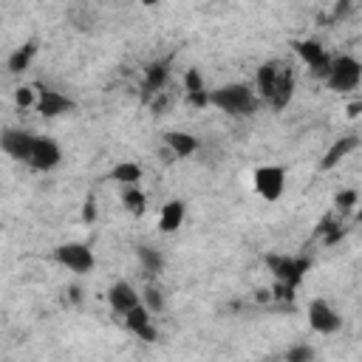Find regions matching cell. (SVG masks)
Wrapping results in <instances>:
<instances>
[{
  "mask_svg": "<svg viewBox=\"0 0 362 362\" xmlns=\"http://www.w3.org/2000/svg\"><path fill=\"white\" fill-rule=\"evenodd\" d=\"M255 96L272 110H286L294 96V71L280 59L263 62L255 74Z\"/></svg>",
  "mask_w": 362,
  "mask_h": 362,
  "instance_id": "obj_1",
  "label": "cell"
},
{
  "mask_svg": "<svg viewBox=\"0 0 362 362\" xmlns=\"http://www.w3.org/2000/svg\"><path fill=\"white\" fill-rule=\"evenodd\" d=\"M141 305H144L150 314H158V311L164 308V297H161V291H158L156 286H147V288L141 291Z\"/></svg>",
  "mask_w": 362,
  "mask_h": 362,
  "instance_id": "obj_21",
  "label": "cell"
},
{
  "mask_svg": "<svg viewBox=\"0 0 362 362\" xmlns=\"http://www.w3.org/2000/svg\"><path fill=\"white\" fill-rule=\"evenodd\" d=\"M294 51L300 54V59L308 65V71L325 82L328 76V68H331V54H325V48L317 42V40H297L294 42Z\"/></svg>",
  "mask_w": 362,
  "mask_h": 362,
  "instance_id": "obj_10",
  "label": "cell"
},
{
  "mask_svg": "<svg viewBox=\"0 0 362 362\" xmlns=\"http://www.w3.org/2000/svg\"><path fill=\"white\" fill-rule=\"evenodd\" d=\"M286 362H314L317 359V351L311 348V345H291L288 351H286V356H283Z\"/></svg>",
  "mask_w": 362,
  "mask_h": 362,
  "instance_id": "obj_22",
  "label": "cell"
},
{
  "mask_svg": "<svg viewBox=\"0 0 362 362\" xmlns=\"http://www.w3.org/2000/svg\"><path fill=\"white\" fill-rule=\"evenodd\" d=\"M269 266L272 272L286 283V286H294L303 280V274L311 269V260L305 257H269Z\"/></svg>",
  "mask_w": 362,
  "mask_h": 362,
  "instance_id": "obj_11",
  "label": "cell"
},
{
  "mask_svg": "<svg viewBox=\"0 0 362 362\" xmlns=\"http://www.w3.org/2000/svg\"><path fill=\"white\" fill-rule=\"evenodd\" d=\"M206 102L212 107H218L221 113H229V116H252L260 107V99L243 82H232V85H221V88L209 90Z\"/></svg>",
  "mask_w": 362,
  "mask_h": 362,
  "instance_id": "obj_2",
  "label": "cell"
},
{
  "mask_svg": "<svg viewBox=\"0 0 362 362\" xmlns=\"http://www.w3.org/2000/svg\"><path fill=\"white\" fill-rule=\"evenodd\" d=\"M14 102L20 105V107H31V105H37V90L34 88H17L14 90Z\"/></svg>",
  "mask_w": 362,
  "mask_h": 362,
  "instance_id": "obj_24",
  "label": "cell"
},
{
  "mask_svg": "<svg viewBox=\"0 0 362 362\" xmlns=\"http://www.w3.org/2000/svg\"><path fill=\"white\" fill-rule=\"evenodd\" d=\"M124 325H127L130 334H136V337L144 339V342H156V339H158V331H156V325H153V314H150L144 305H136L133 311H127V314H124Z\"/></svg>",
  "mask_w": 362,
  "mask_h": 362,
  "instance_id": "obj_13",
  "label": "cell"
},
{
  "mask_svg": "<svg viewBox=\"0 0 362 362\" xmlns=\"http://www.w3.org/2000/svg\"><path fill=\"white\" fill-rule=\"evenodd\" d=\"M54 260L59 266H65L68 272L74 274H88L93 272L96 266V257H93V249L88 243H79V240H68V243H59L54 249Z\"/></svg>",
  "mask_w": 362,
  "mask_h": 362,
  "instance_id": "obj_4",
  "label": "cell"
},
{
  "mask_svg": "<svg viewBox=\"0 0 362 362\" xmlns=\"http://www.w3.org/2000/svg\"><path fill=\"white\" fill-rule=\"evenodd\" d=\"M359 147V139L356 136H339L328 150H325V156H322V161H320V170L322 173H328V170H334L348 153H354Z\"/></svg>",
  "mask_w": 362,
  "mask_h": 362,
  "instance_id": "obj_14",
  "label": "cell"
},
{
  "mask_svg": "<svg viewBox=\"0 0 362 362\" xmlns=\"http://www.w3.org/2000/svg\"><path fill=\"white\" fill-rule=\"evenodd\" d=\"M164 144L170 147V153L175 158H189L195 150H198V139L192 133H184V130H170L164 133Z\"/></svg>",
  "mask_w": 362,
  "mask_h": 362,
  "instance_id": "obj_16",
  "label": "cell"
},
{
  "mask_svg": "<svg viewBox=\"0 0 362 362\" xmlns=\"http://www.w3.org/2000/svg\"><path fill=\"white\" fill-rule=\"evenodd\" d=\"M362 82V62L351 54H339V57H331V68H328V76H325V85L337 93H348V90H356Z\"/></svg>",
  "mask_w": 362,
  "mask_h": 362,
  "instance_id": "obj_3",
  "label": "cell"
},
{
  "mask_svg": "<svg viewBox=\"0 0 362 362\" xmlns=\"http://www.w3.org/2000/svg\"><path fill=\"white\" fill-rule=\"evenodd\" d=\"M122 204L130 215H141L147 209V195H144L141 187H124L122 189Z\"/></svg>",
  "mask_w": 362,
  "mask_h": 362,
  "instance_id": "obj_20",
  "label": "cell"
},
{
  "mask_svg": "<svg viewBox=\"0 0 362 362\" xmlns=\"http://www.w3.org/2000/svg\"><path fill=\"white\" fill-rule=\"evenodd\" d=\"M34 54H37V42L34 40H28L25 45H20L17 51H11V57H8V74H23L28 65H31V59H34Z\"/></svg>",
  "mask_w": 362,
  "mask_h": 362,
  "instance_id": "obj_18",
  "label": "cell"
},
{
  "mask_svg": "<svg viewBox=\"0 0 362 362\" xmlns=\"http://www.w3.org/2000/svg\"><path fill=\"white\" fill-rule=\"evenodd\" d=\"M62 161V150L54 139L48 136H34V144H31V156H28V167L37 170V173H48L54 167H59Z\"/></svg>",
  "mask_w": 362,
  "mask_h": 362,
  "instance_id": "obj_8",
  "label": "cell"
},
{
  "mask_svg": "<svg viewBox=\"0 0 362 362\" xmlns=\"http://www.w3.org/2000/svg\"><path fill=\"white\" fill-rule=\"evenodd\" d=\"M82 218H85V221H93V218H96V201H93V198L85 201V212H82Z\"/></svg>",
  "mask_w": 362,
  "mask_h": 362,
  "instance_id": "obj_27",
  "label": "cell"
},
{
  "mask_svg": "<svg viewBox=\"0 0 362 362\" xmlns=\"http://www.w3.org/2000/svg\"><path fill=\"white\" fill-rule=\"evenodd\" d=\"M31 144H34V133L31 130H23V127H6L0 133V150L20 161V164H28V156H31Z\"/></svg>",
  "mask_w": 362,
  "mask_h": 362,
  "instance_id": "obj_9",
  "label": "cell"
},
{
  "mask_svg": "<svg viewBox=\"0 0 362 362\" xmlns=\"http://www.w3.org/2000/svg\"><path fill=\"white\" fill-rule=\"evenodd\" d=\"M204 90V82L198 76V71H187V93H198Z\"/></svg>",
  "mask_w": 362,
  "mask_h": 362,
  "instance_id": "obj_26",
  "label": "cell"
},
{
  "mask_svg": "<svg viewBox=\"0 0 362 362\" xmlns=\"http://www.w3.org/2000/svg\"><path fill=\"white\" fill-rule=\"evenodd\" d=\"M164 79H167V68H164V65H153V68H150V74H147V90L161 88V85H164Z\"/></svg>",
  "mask_w": 362,
  "mask_h": 362,
  "instance_id": "obj_23",
  "label": "cell"
},
{
  "mask_svg": "<svg viewBox=\"0 0 362 362\" xmlns=\"http://www.w3.org/2000/svg\"><path fill=\"white\" fill-rule=\"evenodd\" d=\"M136 255H139V263L144 266V272H150V274H158V272L164 269V255H161L156 246H147V243H141V246H136Z\"/></svg>",
  "mask_w": 362,
  "mask_h": 362,
  "instance_id": "obj_19",
  "label": "cell"
},
{
  "mask_svg": "<svg viewBox=\"0 0 362 362\" xmlns=\"http://www.w3.org/2000/svg\"><path fill=\"white\" fill-rule=\"evenodd\" d=\"M252 184L257 189V195L269 204L280 201V195L286 192V167L280 164H263L252 173Z\"/></svg>",
  "mask_w": 362,
  "mask_h": 362,
  "instance_id": "obj_5",
  "label": "cell"
},
{
  "mask_svg": "<svg viewBox=\"0 0 362 362\" xmlns=\"http://www.w3.org/2000/svg\"><path fill=\"white\" fill-rule=\"evenodd\" d=\"M107 303H110L113 311H119V314L124 317L127 311H133L136 305H141V294H139L127 280H119V283H113V286L107 288Z\"/></svg>",
  "mask_w": 362,
  "mask_h": 362,
  "instance_id": "obj_12",
  "label": "cell"
},
{
  "mask_svg": "<svg viewBox=\"0 0 362 362\" xmlns=\"http://www.w3.org/2000/svg\"><path fill=\"white\" fill-rule=\"evenodd\" d=\"M266 362H286V359H266Z\"/></svg>",
  "mask_w": 362,
  "mask_h": 362,
  "instance_id": "obj_28",
  "label": "cell"
},
{
  "mask_svg": "<svg viewBox=\"0 0 362 362\" xmlns=\"http://www.w3.org/2000/svg\"><path fill=\"white\" fill-rule=\"evenodd\" d=\"M305 317H308L311 331H317V334H337L339 325H342V317L337 314V308L328 300H322V297H314L308 303Z\"/></svg>",
  "mask_w": 362,
  "mask_h": 362,
  "instance_id": "obj_6",
  "label": "cell"
},
{
  "mask_svg": "<svg viewBox=\"0 0 362 362\" xmlns=\"http://www.w3.org/2000/svg\"><path fill=\"white\" fill-rule=\"evenodd\" d=\"M34 90H37V105H34V107H37V113L45 116V119H57V116H65V113L76 110V102H74L71 96L54 90V88L34 85Z\"/></svg>",
  "mask_w": 362,
  "mask_h": 362,
  "instance_id": "obj_7",
  "label": "cell"
},
{
  "mask_svg": "<svg viewBox=\"0 0 362 362\" xmlns=\"http://www.w3.org/2000/svg\"><path fill=\"white\" fill-rule=\"evenodd\" d=\"M184 215H187V204H184V201H178V198L167 201V204L161 206V212H158V229L167 232V235L178 232L181 223H184Z\"/></svg>",
  "mask_w": 362,
  "mask_h": 362,
  "instance_id": "obj_15",
  "label": "cell"
},
{
  "mask_svg": "<svg viewBox=\"0 0 362 362\" xmlns=\"http://www.w3.org/2000/svg\"><path fill=\"white\" fill-rule=\"evenodd\" d=\"M356 198H359V192H356V189H342V192H339L334 201H337V206H339L342 212H348V209H354Z\"/></svg>",
  "mask_w": 362,
  "mask_h": 362,
  "instance_id": "obj_25",
  "label": "cell"
},
{
  "mask_svg": "<svg viewBox=\"0 0 362 362\" xmlns=\"http://www.w3.org/2000/svg\"><path fill=\"white\" fill-rule=\"evenodd\" d=\"M141 175H144V170H141V164H136V161H119V164H113V170H110V178H113L116 184H122V187H139Z\"/></svg>",
  "mask_w": 362,
  "mask_h": 362,
  "instance_id": "obj_17",
  "label": "cell"
}]
</instances>
